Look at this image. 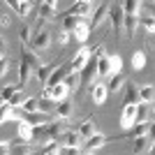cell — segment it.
Listing matches in <instances>:
<instances>
[{
  "label": "cell",
  "instance_id": "cell-1",
  "mask_svg": "<svg viewBox=\"0 0 155 155\" xmlns=\"http://www.w3.org/2000/svg\"><path fill=\"white\" fill-rule=\"evenodd\" d=\"M51 46V32L44 30V28L39 26V30L32 32V39H30V49H35V51H46Z\"/></svg>",
  "mask_w": 155,
  "mask_h": 155
},
{
  "label": "cell",
  "instance_id": "cell-2",
  "mask_svg": "<svg viewBox=\"0 0 155 155\" xmlns=\"http://www.w3.org/2000/svg\"><path fill=\"white\" fill-rule=\"evenodd\" d=\"M44 95L51 97V100H56V102H60V100H65V97H70L72 91L67 88L65 81H60V84H56V86H44Z\"/></svg>",
  "mask_w": 155,
  "mask_h": 155
},
{
  "label": "cell",
  "instance_id": "cell-3",
  "mask_svg": "<svg viewBox=\"0 0 155 155\" xmlns=\"http://www.w3.org/2000/svg\"><path fill=\"white\" fill-rule=\"evenodd\" d=\"M81 86H88V84H93V79L97 77V58L95 56H91V60L81 67Z\"/></svg>",
  "mask_w": 155,
  "mask_h": 155
},
{
  "label": "cell",
  "instance_id": "cell-4",
  "mask_svg": "<svg viewBox=\"0 0 155 155\" xmlns=\"http://www.w3.org/2000/svg\"><path fill=\"white\" fill-rule=\"evenodd\" d=\"M123 19H125L123 5H111V9H109V21H111V28H114V32H116V35L123 30Z\"/></svg>",
  "mask_w": 155,
  "mask_h": 155
},
{
  "label": "cell",
  "instance_id": "cell-5",
  "mask_svg": "<svg viewBox=\"0 0 155 155\" xmlns=\"http://www.w3.org/2000/svg\"><path fill=\"white\" fill-rule=\"evenodd\" d=\"M63 146H72V148H81L84 146V137L79 134V130H65L63 137L58 139Z\"/></svg>",
  "mask_w": 155,
  "mask_h": 155
},
{
  "label": "cell",
  "instance_id": "cell-6",
  "mask_svg": "<svg viewBox=\"0 0 155 155\" xmlns=\"http://www.w3.org/2000/svg\"><path fill=\"white\" fill-rule=\"evenodd\" d=\"M104 143H107V137H104L102 132H95L93 137L84 139V153H97Z\"/></svg>",
  "mask_w": 155,
  "mask_h": 155
},
{
  "label": "cell",
  "instance_id": "cell-7",
  "mask_svg": "<svg viewBox=\"0 0 155 155\" xmlns=\"http://www.w3.org/2000/svg\"><path fill=\"white\" fill-rule=\"evenodd\" d=\"M32 132H35V125L28 120V118H21L16 120V137L23 139V141H30L32 143Z\"/></svg>",
  "mask_w": 155,
  "mask_h": 155
},
{
  "label": "cell",
  "instance_id": "cell-8",
  "mask_svg": "<svg viewBox=\"0 0 155 155\" xmlns=\"http://www.w3.org/2000/svg\"><path fill=\"white\" fill-rule=\"evenodd\" d=\"M91 56H93V53H91V49H88V46H81V49H79V51L77 53H74V58H72V70H74V72H81V67H84V65L86 63H88V60H91Z\"/></svg>",
  "mask_w": 155,
  "mask_h": 155
},
{
  "label": "cell",
  "instance_id": "cell-9",
  "mask_svg": "<svg viewBox=\"0 0 155 155\" xmlns=\"http://www.w3.org/2000/svg\"><path fill=\"white\" fill-rule=\"evenodd\" d=\"M137 123V104H125L123 114H120V127H132Z\"/></svg>",
  "mask_w": 155,
  "mask_h": 155
},
{
  "label": "cell",
  "instance_id": "cell-10",
  "mask_svg": "<svg viewBox=\"0 0 155 155\" xmlns=\"http://www.w3.org/2000/svg\"><path fill=\"white\" fill-rule=\"evenodd\" d=\"M109 9H111V2L109 0H104L102 5L95 9V14H93V21H91V28H97V26H102L104 19H109Z\"/></svg>",
  "mask_w": 155,
  "mask_h": 155
},
{
  "label": "cell",
  "instance_id": "cell-11",
  "mask_svg": "<svg viewBox=\"0 0 155 155\" xmlns=\"http://www.w3.org/2000/svg\"><path fill=\"white\" fill-rule=\"evenodd\" d=\"M21 60H26V63L30 65L32 70H37L39 65H42V60H39L37 51H35V49H30L28 44H21Z\"/></svg>",
  "mask_w": 155,
  "mask_h": 155
},
{
  "label": "cell",
  "instance_id": "cell-12",
  "mask_svg": "<svg viewBox=\"0 0 155 155\" xmlns=\"http://www.w3.org/2000/svg\"><path fill=\"white\" fill-rule=\"evenodd\" d=\"M93 12V5L91 2H79V0H74V5L67 7L63 14H74V16H88V14ZM63 14H58V16H63Z\"/></svg>",
  "mask_w": 155,
  "mask_h": 155
},
{
  "label": "cell",
  "instance_id": "cell-13",
  "mask_svg": "<svg viewBox=\"0 0 155 155\" xmlns=\"http://www.w3.org/2000/svg\"><path fill=\"white\" fill-rule=\"evenodd\" d=\"M72 72V65H60V67H53L51 77H49V81H46L44 86H56L60 84V81H65V77Z\"/></svg>",
  "mask_w": 155,
  "mask_h": 155
},
{
  "label": "cell",
  "instance_id": "cell-14",
  "mask_svg": "<svg viewBox=\"0 0 155 155\" xmlns=\"http://www.w3.org/2000/svg\"><path fill=\"white\" fill-rule=\"evenodd\" d=\"M23 116L16 114V107H12L9 102H2L0 104V125L7 123V120H21Z\"/></svg>",
  "mask_w": 155,
  "mask_h": 155
},
{
  "label": "cell",
  "instance_id": "cell-15",
  "mask_svg": "<svg viewBox=\"0 0 155 155\" xmlns=\"http://www.w3.org/2000/svg\"><path fill=\"white\" fill-rule=\"evenodd\" d=\"M107 93H109V88L104 84H91V100L97 104V107L107 102Z\"/></svg>",
  "mask_w": 155,
  "mask_h": 155
},
{
  "label": "cell",
  "instance_id": "cell-16",
  "mask_svg": "<svg viewBox=\"0 0 155 155\" xmlns=\"http://www.w3.org/2000/svg\"><path fill=\"white\" fill-rule=\"evenodd\" d=\"M91 23H86L84 19L79 21L77 23V28H74V30H72V35H74V39H77V42H81V44H84V42H88V37H91Z\"/></svg>",
  "mask_w": 155,
  "mask_h": 155
},
{
  "label": "cell",
  "instance_id": "cell-17",
  "mask_svg": "<svg viewBox=\"0 0 155 155\" xmlns=\"http://www.w3.org/2000/svg\"><path fill=\"white\" fill-rule=\"evenodd\" d=\"M125 84H127V79H125L123 72H116V74H111L109 77V84H107V88H109V93H118L123 91Z\"/></svg>",
  "mask_w": 155,
  "mask_h": 155
},
{
  "label": "cell",
  "instance_id": "cell-18",
  "mask_svg": "<svg viewBox=\"0 0 155 155\" xmlns=\"http://www.w3.org/2000/svg\"><path fill=\"white\" fill-rule=\"evenodd\" d=\"M44 130H46V137H49V139H60V137H63V132H65L67 127L60 123V118H58V120H51V123H46V125H44Z\"/></svg>",
  "mask_w": 155,
  "mask_h": 155
},
{
  "label": "cell",
  "instance_id": "cell-19",
  "mask_svg": "<svg viewBox=\"0 0 155 155\" xmlns=\"http://www.w3.org/2000/svg\"><path fill=\"white\" fill-rule=\"evenodd\" d=\"M56 116H58L60 120H67V118L72 116V100L70 97H65V100H60V102L56 104Z\"/></svg>",
  "mask_w": 155,
  "mask_h": 155
},
{
  "label": "cell",
  "instance_id": "cell-20",
  "mask_svg": "<svg viewBox=\"0 0 155 155\" xmlns=\"http://www.w3.org/2000/svg\"><path fill=\"white\" fill-rule=\"evenodd\" d=\"M148 125H150V120H146V123H134L132 127L125 130V134H123V137H127V139H134V137L148 134Z\"/></svg>",
  "mask_w": 155,
  "mask_h": 155
},
{
  "label": "cell",
  "instance_id": "cell-21",
  "mask_svg": "<svg viewBox=\"0 0 155 155\" xmlns=\"http://www.w3.org/2000/svg\"><path fill=\"white\" fill-rule=\"evenodd\" d=\"M26 118L30 120L32 125H46V123H51V116L46 114V111H30V114H26Z\"/></svg>",
  "mask_w": 155,
  "mask_h": 155
},
{
  "label": "cell",
  "instance_id": "cell-22",
  "mask_svg": "<svg viewBox=\"0 0 155 155\" xmlns=\"http://www.w3.org/2000/svg\"><path fill=\"white\" fill-rule=\"evenodd\" d=\"M148 148H150L148 134H141V137H134V139H132V150H134V153H148Z\"/></svg>",
  "mask_w": 155,
  "mask_h": 155
},
{
  "label": "cell",
  "instance_id": "cell-23",
  "mask_svg": "<svg viewBox=\"0 0 155 155\" xmlns=\"http://www.w3.org/2000/svg\"><path fill=\"white\" fill-rule=\"evenodd\" d=\"M141 97H139V86L134 84H125V104H139Z\"/></svg>",
  "mask_w": 155,
  "mask_h": 155
},
{
  "label": "cell",
  "instance_id": "cell-24",
  "mask_svg": "<svg viewBox=\"0 0 155 155\" xmlns=\"http://www.w3.org/2000/svg\"><path fill=\"white\" fill-rule=\"evenodd\" d=\"M137 26H139V16H132V14H125L123 19V28H125V35L127 37H134Z\"/></svg>",
  "mask_w": 155,
  "mask_h": 155
},
{
  "label": "cell",
  "instance_id": "cell-25",
  "mask_svg": "<svg viewBox=\"0 0 155 155\" xmlns=\"http://www.w3.org/2000/svg\"><path fill=\"white\" fill-rule=\"evenodd\" d=\"M32 72H35V70H32L30 65H28L26 60H21V65H19V86H26L28 81H30Z\"/></svg>",
  "mask_w": 155,
  "mask_h": 155
},
{
  "label": "cell",
  "instance_id": "cell-26",
  "mask_svg": "<svg viewBox=\"0 0 155 155\" xmlns=\"http://www.w3.org/2000/svg\"><path fill=\"white\" fill-rule=\"evenodd\" d=\"M39 19L42 21H53L56 16H58V12H56V7H51V5H46V2H39Z\"/></svg>",
  "mask_w": 155,
  "mask_h": 155
},
{
  "label": "cell",
  "instance_id": "cell-27",
  "mask_svg": "<svg viewBox=\"0 0 155 155\" xmlns=\"http://www.w3.org/2000/svg\"><path fill=\"white\" fill-rule=\"evenodd\" d=\"M139 97H141V102L146 104H153L155 102V86H139Z\"/></svg>",
  "mask_w": 155,
  "mask_h": 155
},
{
  "label": "cell",
  "instance_id": "cell-28",
  "mask_svg": "<svg viewBox=\"0 0 155 155\" xmlns=\"http://www.w3.org/2000/svg\"><path fill=\"white\" fill-rule=\"evenodd\" d=\"M77 130H79V134L84 137V139H88V137H93V134L97 132V127H95V123H93V120H84V123H79Z\"/></svg>",
  "mask_w": 155,
  "mask_h": 155
},
{
  "label": "cell",
  "instance_id": "cell-29",
  "mask_svg": "<svg viewBox=\"0 0 155 155\" xmlns=\"http://www.w3.org/2000/svg\"><path fill=\"white\" fill-rule=\"evenodd\" d=\"M97 77H111V63H109V56L97 58Z\"/></svg>",
  "mask_w": 155,
  "mask_h": 155
},
{
  "label": "cell",
  "instance_id": "cell-30",
  "mask_svg": "<svg viewBox=\"0 0 155 155\" xmlns=\"http://www.w3.org/2000/svg\"><path fill=\"white\" fill-rule=\"evenodd\" d=\"M65 84H67V88H70L72 93H77V91H79V86H81V74L72 70L70 74L65 77Z\"/></svg>",
  "mask_w": 155,
  "mask_h": 155
},
{
  "label": "cell",
  "instance_id": "cell-31",
  "mask_svg": "<svg viewBox=\"0 0 155 155\" xmlns=\"http://www.w3.org/2000/svg\"><path fill=\"white\" fill-rule=\"evenodd\" d=\"M51 72H53V65H39L37 70H35V77H37L42 84H46L49 77H51Z\"/></svg>",
  "mask_w": 155,
  "mask_h": 155
},
{
  "label": "cell",
  "instance_id": "cell-32",
  "mask_svg": "<svg viewBox=\"0 0 155 155\" xmlns=\"http://www.w3.org/2000/svg\"><path fill=\"white\" fill-rule=\"evenodd\" d=\"M139 7H141V0H125L123 2V12L132 14V16H139Z\"/></svg>",
  "mask_w": 155,
  "mask_h": 155
},
{
  "label": "cell",
  "instance_id": "cell-33",
  "mask_svg": "<svg viewBox=\"0 0 155 155\" xmlns=\"http://www.w3.org/2000/svg\"><path fill=\"white\" fill-rule=\"evenodd\" d=\"M81 21V16H74V14H63V30H74L77 23Z\"/></svg>",
  "mask_w": 155,
  "mask_h": 155
},
{
  "label": "cell",
  "instance_id": "cell-34",
  "mask_svg": "<svg viewBox=\"0 0 155 155\" xmlns=\"http://www.w3.org/2000/svg\"><path fill=\"white\" fill-rule=\"evenodd\" d=\"M143 67H146V53L143 51H134L132 53V70H143Z\"/></svg>",
  "mask_w": 155,
  "mask_h": 155
},
{
  "label": "cell",
  "instance_id": "cell-35",
  "mask_svg": "<svg viewBox=\"0 0 155 155\" xmlns=\"http://www.w3.org/2000/svg\"><path fill=\"white\" fill-rule=\"evenodd\" d=\"M148 114H150V107L146 102L137 104V123H146V120H148Z\"/></svg>",
  "mask_w": 155,
  "mask_h": 155
},
{
  "label": "cell",
  "instance_id": "cell-36",
  "mask_svg": "<svg viewBox=\"0 0 155 155\" xmlns=\"http://www.w3.org/2000/svg\"><path fill=\"white\" fill-rule=\"evenodd\" d=\"M23 114H30V111H39V97H26V102L21 107Z\"/></svg>",
  "mask_w": 155,
  "mask_h": 155
},
{
  "label": "cell",
  "instance_id": "cell-37",
  "mask_svg": "<svg viewBox=\"0 0 155 155\" xmlns=\"http://www.w3.org/2000/svg\"><path fill=\"white\" fill-rule=\"evenodd\" d=\"M56 104H58V102H56V100H51V97H39V109H42V111H46V114H51V111H53V114H56Z\"/></svg>",
  "mask_w": 155,
  "mask_h": 155
},
{
  "label": "cell",
  "instance_id": "cell-38",
  "mask_svg": "<svg viewBox=\"0 0 155 155\" xmlns=\"http://www.w3.org/2000/svg\"><path fill=\"white\" fill-rule=\"evenodd\" d=\"M109 63H111V74L123 72V58H120L118 53H111V56H109Z\"/></svg>",
  "mask_w": 155,
  "mask_h": 155
},
{
  "label": "cell",
  "instance_id": "cell-39",
  "mask_svg": "<svg viewBox=\"0 0 155 155\" xmlns=\"http://www.w3.org/2000/svg\"><path fill=\"white\" fill-rule=\"evenodd\" d=\"M139 23L143 26V30L148 32V35H155V16H141Z\"/></svg>",
  "mask_w": 155,
  "mask_h": 155
},
{
  "label": "cell",
  "instance_id": "cell-40",
  "mask_svg": "<svg viewBox=\"0 0 155 155\" xmlns=\"http://www.w3.org/2000/svg\"><path fill=\"white\" fill-rule=\"evenodd\" d=\"M26 93H21V91H16L12 95V100H9V104H12V107H16V109H21V107H23V102H26Z\"/></svg>",
  "mask_w": 155,
  "mask_h": 155
},
{
  "label": "cell",
  "instance_id": "cell-41",
  "mask_svg": "<svg viewBox=\"0 0 155 155\" xmlns=\"http://www.w3.org/2000/svg\"><path fill=\"white\" fill-rule=\"evenodd\" d=\"M16 91H19V86H5V88L0 91V100H2V102H9V100H12V95H14Z\"/></svg>",
  "mask_w": 155,
  "mask_h": 155
},
{
  "label": "cell",
  "instance_id": "cell-42",
  "mask_svg": "<svg viewBox=\"0 0 155 155\" xmlns=\"http://www.w3.org/2000/svg\"><path fill=\"white\" fill-rule=\"evenodd\" d=\"M19 39H21V44H30V39H32L30 26H26V23H23V28H21V32H19Z\"/></svg>",
  "mask_w": 155,
  "mask_h": 155
},
{
  "label": "cell",
  "instance_id": "cell-43",
  "mask_svg": "<svg viewBox=\"0 0 155 155\" xmlns=\"http://www.w3.org/2000/svg\"><path fill=\"white\" fill-rule=\"evenodd\" d=\"M32 9V0H21V9H19V16L21 19H26L28 14H30Z\"/></svg>",
  "mask_w": 155,
  "mask_h": 155
},
{
  "label": "cell",
  "instance_id": "cell-44",
  "mask_svg": "<svg viewBox=\"0 0 155 155\" xmlns=\"http://www.w3.org/2000/svg\"><path fill=\"white\" fill-rule=\"evenodd\" d=\"M70 35H72L70 30H60V32H58V37H56V39H58V44H60V46H65L67 42H70Z\"/></svg>",
  "mask_w": 155,
  "mask_h": 155
},
{
  "label": "cell",
  "instance_id": "cell-45",
  "mask_svg": "<svg viewBox=\"0 0 155 155\" xmlns=\"http://www.w3.org/2000/svg\"><path fill=\"white\" fill-rule=\"evenodd\" d=\"M7 72H9V60H7L5 56H0V79L5 77Z\"/></svg>",
  "mask_w": 155,
  "mask_h": 155
},
{
  "label": "cell",
  "instance_id": "cell-46",
  "mask_svg": "<svg viewBox=\"0 0 155 155\" xmlns=\"http://www.w3.org/2000/svg\"><path fill=\"white\" fill-rule=\"evenodd\" d=\"M91 53L95 56V58H102V56H107V53H104V44H97V46H93V49H91Z\"/></svg>",
  "mask_w": 155,
  "mask_h": 155
},
{
  "label": "cell",
  "instance_id": "cell-47",
  "mask_svg": "<svg viewBox=\"0 0 155 155\" xmlns=\"http://www.w3.org/2000/svg\"><path fill=\"white\" fill-rule=\"evenodd\" d=\"M7 26H9V14L0 12V28H7Z\"/></svg>",
  "mask_w": 155,
  "mask_h": 155
},
{
  "label": "cell",
  "instance_id": "cell-48",
  "mask_svg": "<svg viewBox=\"0 0 155 155\" xmlns=\"http://www.w3.org/2000/svg\"><path fill=\"white\" fill-rule=\"evenodd\" d=\"M7 153H12V143L2 141V143H0V155H7Z\"/></svg>",
  "mask_w": 155,
  "mask_h": 155
},
{
  "label": "cell",
  "instance_id": "cell-49",
  "mask_svg": "<svg viewBox=\"0 0 155 155\" xmlns=\"http://www.w3.org/2000/svg\"><path fill=\"white\" fill-rule=\"evenodd\" d=\"M7 53V42L2 39V35H0V56H5Z\"/></svg>",
  "mask_w": 155,
  "mask_h": 155
},
{
  "label": "cell",
  "instance_id": "cell-50",
  "mask_svg": "<svg viewBox=\"0 0 155 155\" xmlns=\"http://www.w3.org/2000/svg\"><path fill=\"white\" fill-rule=\"evenodd\" d=\"M148 139H150V141H155V123L148 125Z\"/></svg>",
  "mask_w": 155,
  "mask_h": 155
},
{
  "label": "cell",
  "instance_id": "cell-51",
  "mask_svg": "<svg viewBox=\"0 0 155 155\" xmlns=\"http://www.w3.org/2000/svg\"><path fill=\"white\" fill-rule=\"evenodd\" d=\"M148 120H150V123H155V107L150 109V114H148Z\"/></svg>",
  "mask_w": 155,
  "mask_h": 155
},
{
  "label": "cell",
  "instance_id": "cell-52",
  "mask_svg": "<svg viewBox=\"0 0 155 155\" xmlns=\"http://www.w3.org/2000/svg\"><path fill=\"white\" fill-rule=\"evenodd\" d=\"M44 2H46V5H51V7H56V5H58V0H44Z\"/></svg>",
  "mask_w": 155,
  "mask_h": 155
},
{
  "label": "cell",
  "instance_id": "cell-53",
  "mask_svg": "<svg viewBox=\"0 0 155 155\" xmlns=\"http://www.w3.org/2000/svg\"><path fill=\"white\" fill-rule=\"evenodd\" d=\"M148 153H150V155H155V141H150V148H148Z\"/></svg>",
  "mask_w": 155,
  "mask_h": 155
},
{
  "label": "cell",
  "instance_id": "cell-54",
  "mask_svg": "<svg viewBox=\"0 0 155 155\" xmlns=\"http://www.w3.org/2000/svg\"><path fill=\"white\" fill-rule=\"evenodd\" d=\"M79 2H91V0H79Z\"/></svg>",
  "mask_w": 155,
  "mask_h": 155
},
{
  "label": "cell",
  "instance_id": "cell-55",
  "mask_svg": "<svg viewBox=\"0 0 155 155\" xmlns=\"http://www.w3.org/2000/svg\"><path fill=\"white\" fill-rule=\"evenodd\" d=\"M37 2H44V0H37Z\"/></svg>",
  "mask_w": 155,
  "mask_h": 155
},
{
  "label": "cell",
  "instance_id": "cell-56",
  "mask_svg": "<svg viewBox=\"0 0 155 155\" xmlns=\"http://www.w3.org/2000/svg\"><path fill=\"white\" fill-rule=\"evenodd\" d=\"M0 104H2V100H0Z\"/></svg>",
  "mask_w": 155,
  "mask_h": 155
}]
</instances>
